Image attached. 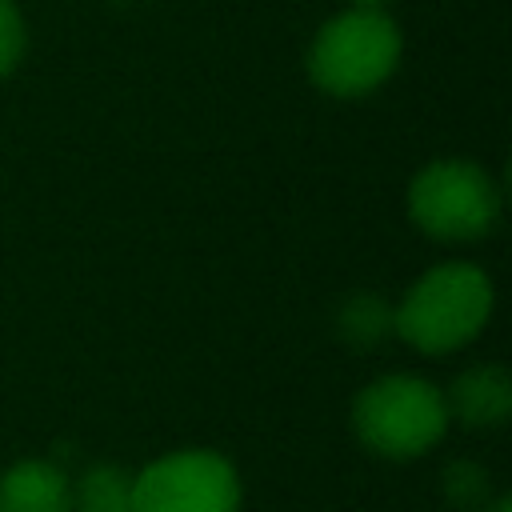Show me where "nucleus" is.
Masks as SVG:
<instances>
[{
  "label": "nucleus",
  "mask_w": 512,
  "mask_h": 512,
  "mask_svg": "<svg viewBox=\"0 0 512 512\" xmlns=\"http://www.w3.org/2000/svg\"><path fill=\"white\" fill-rule=\"evenodd\" d=\"M440 484H444V496L456 508H484L488 496H492V480H488V472L476 460H452L444 468Z\"/></svg>",
  "instance_id": "10"
},
{
  "label": "nucleus",
  "mask_w": 512,
  "mask_h": 512,
  "mask_svg": "<svg viewBox=\"0 0 512 512\" xmlns=\"http://www.w3.org/2000/svg\"><path fill=\"white\" fill-rule=\"evenodd\" d=\"M408 216L436 240H476L500 216V188L472 160H432L408 188Z\"/></svg>",
  "instance_id": "4"
},
{
  "label": "nucleus",
  "mask_w": 512,
  "mask_h": 512,
  "mask_svg": "<svg viewBox=\"0 0 512 512\" xmlns=\"http://www.w3.org/2000/svg\"><path fill=\"white\" fill-rule=\"evenodd\" d=\"M352 428L376 456L408 460L444 436L448 404L444 392L420 376H380L356 396Z\"/></svg>",
  "instance_id": "3"
},
{
  "label": "nucleus",
  "mask_w": 512,
  "mask_h": 512,
  "mask_svg": "<svg viewBox=\"0 0 512 512\" xmlns=\"http://www.w3.org/2000/svg\"><path fill=\"white\" fill-rule=\"evenodd\" d=\"M492 316V280L476 264H440L420 276L400 308L392 328L420 352L440 356L468 344Z\"/></svg>",
  "instance_id": "1"
},
{
  "label": "nucleus",
  "mask_w": 512,
  "mask_h": 512,
  "mask_svg": "<svg viewBox=\"0 0 512 512\" xmlns=\"http://www.w3.org/2000/svg\"><path fill=\"white\" fill-rule=\"evenodd\" d=\"M388 328H392V312L376 296H356L340 312V332L352 344H376Z\"/></svg>",
  "instance_id": "9"
},
{
  "label": "nucleus",
  "mask_w": 512,
  "mask_h": 512,
  "mask_svg": "<svg viewBox=\"0 0 512 512\" xmlns=\"http://www.w3.org/2000/svg\"><path fill=\"white\" fill-rule=\"evenodd\" d=\"M132 512H240L236 468L204 448L160 456L132 476Z\"/></svg>",
  "instance_id": "5"
},
{
  "label": "nucleus",
  "mask_w": 512,
  "mask_h": 512,
  "mask_svg": "<svg viewBox=\"0 0 512 512\" xmlns=\"http://www.w3.org/2000/svg\"><path fill=\"white\" fill-rule=\"evenodd\" d=\"M400 60V28L384 8H348L332 16L312 48L308 76L332 96H364L392 76Z\"/></svg>",
  "instance_id": "2"
},
{
  "label": "nucleus",
  "mask_w": 512,
  "mask_h": 512,
  "mask_svg": "<svg viewBox=\"0 0 512 512\" xmlns=\"http://www.w3.org/2000/svg\"><path fill=\"white\" fill-rule=\"evenodd\" d=\"M72 512H132V476L116 464H92L72 488Z\"/></svg>",
  "instance_id": "8"
},
{
  "label": "nucleus",
  "mask_w": 512,
  "mask_h": 512,
  "mask_svg": "<svg viewBox=\"0 0 512 512\" xmlns=\"http://www.w3.org/2000/svg\"><path fill=\"white\" fill-rule=\"evenodd\" d=\"M444 404L472 428H496L512 412V380L500 364H476L456 376Z\"/></svg>",
  "instance_id": "7"
},
{
  "label": "nucleus",
  "mask_w": 512,
  "mask_h": 512,
  "mask_svg": "<svg viewBox=\"0 0 512 512\" xmlns=\"http://www.w3.org/2000/svg\"><path fill=\"white\" fill-rule=\"evenodd\" d=\"M388 0H352V8H384Z\"/></svg>",
  "instance_id": "13"
},
{
  "label": "nucleus",
  "mask_w": 512,
  "mask_h": 512,
  "mask_svg": "<svg viewBox=\"0 0 512 512\" xmlns=\"http://www.w3.org/2000/svg\"><path fill=\"white\" fill-rule=\"evenodd\" d=\"M0 512H72V484L52 460H16L0 476Z\"/></svg>",
  "instance_id": "6"
},
{
  "label": "nucleus",
  "mask_w": 512,
  "mask_h": 512,
  "mask_svg": "<svg viewBox=\"0 0 512 512\" xmlns=\"http://www.w3.org/2000/svg\"><path fill=\"white\" fill-rule=\"evenodd\" d=\"M488 512H512V500H508V496H496V500L488 504Z\"/></svg>",
  "instance_id": "12"
},
{
  "label": "nucleus",
  "mask_w": 512,
  "mask_h": 512,
  "mask_svg": "<svg viewBox=\"0 0 512 512\" xmlns=\"http://www.w3.org/2000/svg\"><path fill=\"white\" fill-rule=\"evenodd\" d=\"M24 16L12 0H0V76H8L24 56Z\"/></svg>",
  "instance_id": "11"
}]
</instances>
